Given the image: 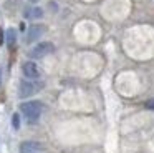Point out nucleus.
<instances>
[{"instance_id": "f8f14e48", "label": "nucleus", "mask_w": 154, "mask_h": 153, "mask_svg": "<svg viewBox=\"0 0 154 153\" xmlns=\"http://www.w3.org/2000/svg\"><path fill=\"white\" fill-rule=\"evenodd\" d=\"M0 82H2V80H0Z\"/></svg>"}, {"instance_id": "9d476101", "label": "nucleus", "mask_w": 154, "mask_h": 153, "mask_svg": "<svg viewBox=\"0 0 154 153\" xmlns=\"http://www.w3.org/2000/svg\"><path fill=\"white\" fill-rule=\"evenodd\" d=\"M144 106H146L147 110H152V112H154V98H149L146 103H144Z\"/></svg>"}, {"instance_id": "9b49d317", "label": "nucleus", "mask_w": 154, "mask_h": 153, "mask_svg": "<svg viewBox=\"0 0 154 153\" xmlns=\"http://www.w3.org/2000/svg\"><path fill=\"white\" fill-rule=\"evenodd\" d=\"M0 43H2V30H0Z\"/></svg>"}, {"instance_id": "20e7f679", "label": "nucleus", "mask_w": 154, "mask_h": 153, "mask_svg": "<svg viewBox=\"0 0 154 153\" xmlns=\"http://www.w3.org/2000/svg\"><path fill=\"white\" fill-rule=\"evenodd\" d=\"M45 33V25H38V23H35V25H32L30 28H28V32H27V42L28 43H32V42H35V40H38L42 35Z\"/></svg>"}, {"instance_id": "f257e3e1", "label": "nucleus", "mask_w": 154, "mask_h": 153, "mask_svg": "<svg viewBox=\"0 0 154 153\" xmlns=\"http://www.w3.org/2000/svg\"><path fill=\"white\" fill-rule=\"evenodd\" d=\"M42 108H43V105H42L40 102H37V100H32V102H23L20 105V112L25 115V118L28 120V122H37L38 118H40L42 115Z\"/></svg>"}, {"instance_id": "39448f33", "label": "nucleus", "mask_w": 154, "mask_h": 153, "mask_svg": "<svg viewBox=\"0 0 154 153\" xmlns=\"http://www.w3.org/2000/svg\"><path fill=\"white\" fill-rule=\"evenodd\" d=\"M22 72H23V75L27 78H32V80L40 76V70H38L37 63H33V62H25L22 65Z\"/></svg>"}, {"instance_id": "7ed1b4c3", "label": "nucleus", "mask_w": 154, "mask_h": 153, "mask_svg": "<svg viewBox=\"0 0 154 153\" xmlns=\"http://www.w3.org/2000/svg\"><path fill=\"white\" fill-rule=\"evenodd\" d=\"M53 50H55V47L51 42H40L38 45H35L30 50V57L32 58H43V57L50 55Z\"/></svg>"}, {"instance_id": "1a4fd4ad", "label": "nucleus", "mask_w": 154, "mask_h": 153, "mask_svg": "<svg viewBox=\"0 0 154 153\" xmlns=\"http://www.w3.org/2000/svg\"><path fill=\"white\" fill-rule=\"evenodd\" d=\"M12 126L15 130L20 128V116H18V113H14V116H12Z\"/></svg>"}, {"instance_id": "f03ea898", "label": "nucleus", "mask_w": 154, "mask_h": 153, "mask_svg": "<svg viewBox=\"0 0 154 153\" xmlns=\"http://www.w3.org/2000/svg\"><path fill=\"white\" fill-rule=\"evenodd\" d=\"M42 86H43L42 83H35V82H30V80H22L20 85H18V96H20V98L32 96L33 93H37Z\"/></svg>"}, {"instance_id": "0eeeda50", "label": "nucleus", "mask_w": 154, "mask_h": 153, "mask_svg": "<svg viewBox=\"0 0 154 153\" xmlns=\"http://www.w3.org/2000/svg\"><path fill=\"white\" fill-rule=\"evenodd\" d=\"M42 15H43V12H42V8H38V7L25 10V17H27V18H40Z\"/></svg>"}, {"instance_id": "423d86ee", "label": "nucleus", "mask_w": 154, "mask_h": 153, "mask_svg": "<svg viewBox=\"0 0 154 153\" xmlns=\"http://www.w3.org/2000/svg\"><path fill=\"white\" fill-rule=\"evenodd\" d=\"M43 150V145L38 142H23L20 145V153H37Z\"/></svg>"}, {"instance_id": "6e6552de", "label": "nucleus", "mask_w": 154, "mask_h": 153, "mask_svg": "<svg viewBox=\"0 0 154 153\" xmlns=\"http://www.w3.org/2000/svg\"><path fill=\"white\" fill-rule=\"evenodd\" d=\"M15 38H17V33H15V30H14V28L7 30V43H8L10 47L15 43Z\"/></svg>"}]
</instances>
